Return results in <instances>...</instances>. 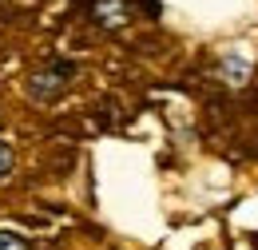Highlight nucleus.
<instances>
[{
  "mask_svg": "<svg viewBox=\"0 0 258 250\" xmlns=\"http://www.w3.org/2000/svg\"><path fill=\"white\" fill-rule=\"evenodd\" d=\"M68 80H72V64H56V68H44V72H36L32 76V95L36 99H52V95H60Z\"/></svg>",
  "mask_w": 258,
  "mask_h": 250,
  "instance_id": "1",
  "label": "nucleus"
},
{
  "mask_svg": "<svg viewBox=\"0 0 258 250\" xmlns=\"http://www.w3.org/2000/svg\"><path fill=\"white\" fill-rule=\"evenodd\" d=\"M0 250H28V242L20 234H12V230H0Z\"/></svg>",
  "mask_w": 258,
  "mask_h": 250,
  "instance_id": "2",
  "label": "nucleus"
},
{
  "mask_svg": "<svg viewBox=\"0 0 258 250\" xmlns=\"http://www.w3.org/2000/svg\"><path fill=\"white\" fill-rule=\"evenodd\" d=\"M8 171H12V147H8V143H0V179H4Z\"/></svg>",
  "mask_w": 258,
  "mask_h": 250,
  "instance_id": "3",
  "label": "nucleus"
}]
</instances>
